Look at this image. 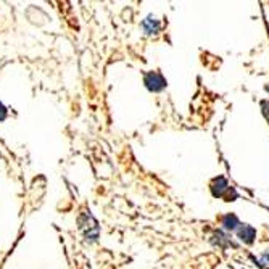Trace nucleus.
Returning a JSON list of instances; mask_svg holds the SVG:
<instances>
[{"mask_svg": "<svg viewBox=\"0 0 269 269\" xmlns=\"http://www.w3.org/2000/svg\"><path fill=\"white\" fill-rule=\"evenodd\" d=\"M145 86H147L149 91L152 92H160L166 87V81L158 71H150L145 74Z\"/></svg>", "mask_w": 269, "mask_h": 269, "instance_id": "obj_1", "label": "nucleus"}, {"mask_svg": "<svg viewBox=\"0 0 269 269\" xmlns=\"http://www.w3.org/2000/svg\"><path fill=\"white\" fill-rule=\"evenodd\" d=\"M5 118H7V108L0 104V121H4Z\"/></svg>", "mask_w": 269, "mask_h": 269, "instance_id": "obj_7", "label": "nucleus"}, {"mask_svg": "<svg viewBox=\"0 0 269 269\" xmlns=\"http://www.w3.org/2000/svg\"><path fill=\"white\" fill-rule=\"evenodd\" d=\"M211 190H213V195L215 197H224V194L226 192H235V190L227 184V181L224 177H218V179H215L213 181V184H211Z\"/></svg>", "mask_w": 269, "mask_h": 269, "instance_id": "obj_2", "label": "nucleus"}, {"mask_svg": "<svg viewBox=\"0 0 269 269\" xmlns=\"http://www.w3.org/2000/svg\"><path fill=\"white\" fill-rule=\"evenodd\" d=\"M261 107H263V113H264V116H266L267 121H269V102H263Z\"/></svg>", "mask_w": 269, "mask_h": 269, "instance_id": "obj_6", "label": "nucleus"}, {"mask_svg": "<svg viewBox=\"0 0 269 269\" xmlns=\"http://www.w3.org/2000/svg\"><path fill=\"white\" fill-rule=\"evenodd\" d=\"M142 28H143V31H145V34L152 36V34H156V32L160 31L161 25H160V21L156 19V18L149 16V18H145V19L142 21Z\"/></svg>", "mask_w": 269, "mask_h": 269, "instance_id": "obj_4", "label": "nucleus"}, {"mask_svg": "<svg viewBox=\"0 0 269 269\" xmlns=\"http://www.w3.org/2000/svg\"><path fill=\"white\" fill-rule=\"evenodd\" d=\"M222 226L227 231H234V229H237L240 224H239V219L235 215H226L222 218Z\"/></svg>", "mask_w": 269, "mask_h": 269, "instance_id": "obj_5", "label": "nucleus"}, {"mask_svg": "<svg viewBox=\"0 0 269 269\" xmlns=\"http://www.w3.org/2000/svg\"><path fill=\"white\" fill-rule=\"evenodd\" d=\"M237 234L245 243H252L253 239L256 237V231L252 226H249V224H240L237 229Z\"/></svg>", "mask_w": 269, "mask_h": 269, "instance_id": "obj_3", "label": "nucleus"}]
</instances>
